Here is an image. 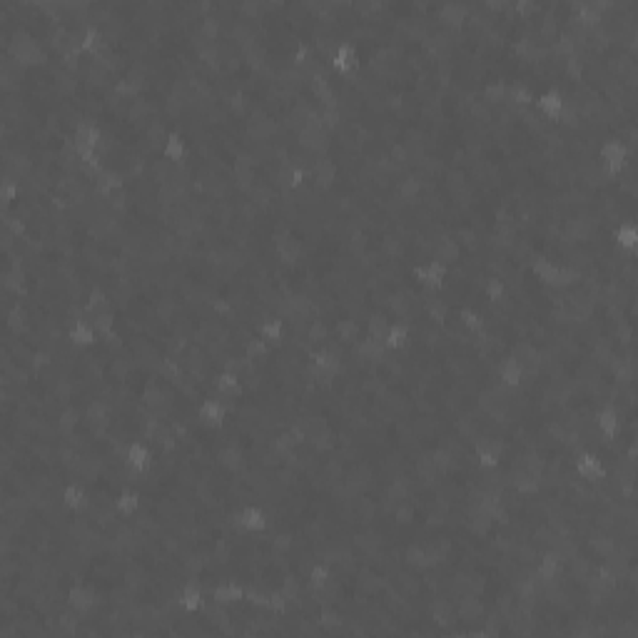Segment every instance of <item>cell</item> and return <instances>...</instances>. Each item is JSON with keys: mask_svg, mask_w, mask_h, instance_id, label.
<instances>
[{"mask_svg": "<svg viewBox=\"0 0 638 638\" xmlns=\"http://www.w3.org/2000/svg\"><path fill=\"white\" fill-rule=\"evenodd\" d=\"M95 603H97V596L87 584H73L68 589V594H65V606H68V611L78 613L80 618H85L87 613H92Z\"/></svg>", "mask_w": 638, "mask_h": 638, "instance_id": "obj_1", "label": "cell"}, {"mask_svg": "<svg viewBox=\"0 0 638 638\" xmlns=\"http://www.w3.org/2000/svg\"><path fill=\"white\" fill-rule=\"evenodd\" d=\"M446 274H449V267L441 262H436V259H429V262H424V264H417V267L412 269V277L417 285L427 287V290H439L441 285H444V279Z\"/></svg>", "mask_w": 638, "mask_h": 638, "instance_id": "obj_2", "label": "cell"}, {"mask_svg": "<svg viewBox=\"0 0 638 638\" xmlns=\"http://www.w3.org/2000/svg\"><path fill=\"white\" fill-rule=\"evenodd\" d=\"M574 469L584 481H591V484L603 481L608 474L606 467H603V462H601V456L594 454V451H581V454L574 459Z\"/></svg>", "mask_w": 638, "mask_h": 638, "instance_id": "obj_3", "label": "cell"}, {"mask_svg": "<svg viewBox=\"0 0 638 638\" xmlns=\"http://www.w3.org/2000/svg\"><path fill=\"white\" fill-rule=\"evenodd\" d=\"M596 429L606 436V439H616V436H621V434H633V431L623 429L621 412H618L616 407H611V404H606V407H601L599 412H596Z\"/></svg>", "mask_w": 638, "mask_h": 638, "instance_id": "obj_4", "label": "cell"}, {"mask_svg": "<svg viewBox=\"0 0 638 638\" xmlns=\"http://www.w3.org/2000/svg\"><path fill=\"white\" fill-rule=\"evenodd\" d=\"M152 464V451L145 441H130L128 449H125V467L130 472L145 474Z\"/></svg>", "mask_w": 638, "mask_h": 638, "instance_id": "obj_5", "label": "cell"}, {"mask_svg": "<svg viewBox=\"0 0 638 638\" xmlns=\"http://www.w3.org/2000/svg\"><path fill=\"white\" fill-rule=\"evenodd\" d=\"M237 526H240L242 534H262L267 529V514L254 504L242 506L240 514H237Z\"/></svg>", "mask_w": 638, "mask_h": 638, "instance_id": "obj_6", "label": "cell"}, {"mask_svg": "<svg viewBox=\"0 0 638 638\" xmlns=\"http://www.w3.org/2000/svg\"><path fill=\"white\" fill-rule=\"evenodd\" d=\"M534 108H536V113L541 115V118L546 120H558L563 113V97L558 90H544L536 95V100H534Z\"/></svg>", "mask_w": 638, "mask_h": 638, "instance_id": "obj_7", "label": "cell"}, {"mask_svg": "<svg viewBox=\"0 0 638 638\" xmlns=\"http://www.w3.org/2000/svg\"><path fill=\"white\" fill-rule=\"evenodd\" d=\"M357 60H360L357 48H354L352 43H347V40H342L339 48L334 50V55H332V70L337 75H349V73L357 68Z\"/></svg>", "mask_w": 638, "mask_h": 638, "instance_id": "obj_8", "label": "cell"}, {"mask_svg": "<svg viewBox=\"0 0 638 638\" xmlns=\"http://www.w3.org/2000/svg\"><path fill=\"white\" fill-rule=\"evenodd\" d=\"M207 599H204L202 589L197 584H185L183 591H180V608L188 613V626H190V616H197L204 608Z\"/></svg>", "mask_w": 638, "mask_h": 638, "instance_id": "obj_9", "label": "cell"}, {"mask_svg": "<svg viewBox=\"0 0 638 638\" xmlns=\"http://www.w3.org/2000/svg\"><path fill=\"white\" fill-rule=\"evenodd\" d=\"M536 576L544 581V584H551V581L561 579L563 576V563L558 558V553L553 551H544L536 561Z\"/></svg>", "mask_w": 638, "mask_h": 638, "instance_id": "obj_10", "label": "cell"}, {"mask_svg": "<svg viewBox=\"0 0 638 638\" xmlns=\"http://www.w3.org/2000/svg\"><path fill=\"white\" fill-rule=\"evenodd\" d=\"M200 419L207 424L209 429H217V427H222V422L227 419L225 402H222V399H217V397L204 399V402L200 404Z\"/></svg>", "mask_w": 638, "mask_h": 638, "instance_id": "obj_11", "label": "cell"}, {"mask_svg": "<svg viewBox=\"0 0 638 638\" xmlns=\"http://www.w3.org/2000/svg\"><path fill=\"white\" fill-rule=\"evenodd\" d=\"M63 506L73 514L87 509V489L82 484H65L63 486Z\"/></svg>", "mask_w": 638, "mask_h": 638, "instance_id": "obj_12", "label": "cell"}, {"mask_svg": "<svg viewBox=\"0 0 638 638\" xmlns=\"http://www.w3.org/2000/svg\"><path fill=\"white\" fill-rule=\"evenodd\" d=\"M434 259L446 267H454L459 259H462V245L454 240V237H441L439 245L434 250Z\"/></svg>", "mask_w": 638, "mask_h": 638, "instance_id": "obj_13", "label": "cell"}, {"mask_svg": "<svg viewBox=\"0 0 638 638\" xmlns=\"http://www.w3.org/2000/svg\"><path fill=\"white\" fill-rule=\"evenodd\" d=\"M499 379L504 386H519L521 381H524V367L519 364V360L516 357H504V360L499 362Z\"/></svg>", "mask_w": 638, "mask_h": 638, "instance_id": "obj_14", "label": "cell"}, {"mask_svg": "<svg viewBox=\"0 0 638 638\" xmlns=\"http://www.w3.org/2000/svg\"><path fill=\"white\" fill-rule=\"evenodd\" d=\"M456 319H459L462 327L472 334L484 332V329H486V322H489L486 317H484L479 309H474V307H459V309H456Z\"/></svg>", "mask_w": 638, "mask_h": 638, "instance_id": "obj_15", "label": "cell"}, {"mask_svg": "<svg viewBox=\"0 0 638 638\" xmlns=\"http://www.w3.org/2000/svg\"><path fill=\"white\" fill-rule=\"evenodd\" d=\"M259 337L269 344V347H279L282 339H285V322L279 317H267L262 324H259Z\"/></svg>", "mask_w": 638, "mask_h": 638, "instance_id": "obj_16", "label": "cell"}, {"mask_svg": "<svg viewBox=\"0 0 638 638\" xmlns=\"http://www.w3.org/2000/svg\"><path fill=\"white\" fill-rule=\"evenodd\" d=\"M68 339L73 344H78V347H92V344L97 342V332L92 329L90 322H85V319H78V322L68 329Z\"/></svg>", "mask_w": 638, "mask_h": 638, "instance_id": "obj_17", "label": "cell"}, {"mask_svg": "<svg viewBox=\"0 0 638 638\" xmlns=\"http://www.w3.org/2000/svg\"><path fill=\"white\" fill-rule=\"evenodd\" d=\"M354 352L360 354L362 360H367V362H379L381 357H384L386 354V347H384V342H379V339H374V337H362L360 342L354 344Z\"/></svg>", "mask_w": 638, "mask_h": 638, "instance_id": "obj_18", "label": "cell"}, {"mask_svg": "<svg viewBox=\"0 0 638 638\" xmlns=\"http://www.w3.org/2000/svg\"><path fill=\"white\" fill-rule=\"evenodd\" d=\"M613 242L621 247L623 252H638V227L626 222L613 230Z\"/></svg>", "mask_w": 638, "mask_h": 638, "instance_id": "obj_19", "label": "cell"}, {"mask_svg": "<svg viewBox=\"0 0 638 638\" xmlns=\"http://www.w3.org/2000/svg\"><path fill=\"white\" fill-rule=\"evenodd\" d=\"M409 344V327L402 322H392L389 329H386V337H384V347L389 352H399Z\"/></svg>", "mask_w": 638, "mask_h": 638, "instance_id": "obj_20", "label": "cell"}, {"mask_svg": "<svg viewBox=\"0 0 638 638\" xmlns=\"http://www.w3.org/2000/svg\"><path fill=\"white\" fill-rule=\"evenodd\" d=\"M162 157L170 162H183L188 157V145H185V140L180 137L177 133H170L165 140V147H162Z\"/></svg>", "mask_w": 638, "mask_h": 638, "instance_id": "obj_21", "label": "cell"}, {"mask_svg": "<svg viewBox=\"0 0 638 638\" xmlns=\"http://www.w3.org/2000/svg\"><path fill=\"white\" fill-rule=\"evenodd\" d=\"M509 297V285H506L501 277H489L484 282V300L491 302V305H499Z\"/></svg>", "mask_w": 638, "mask_h": 638, "instance_id": "obj_22", "label": "cell"}, {"mask_svg": "<svg viewBox=\"0 0 638 638\" xmlns=\"http://www.w3.org/2000/svg\"><path fill=\"white\" fill-rule=\"evenodd\" d=\"M115 509L120 516H135L140 511V493L135 489H123L120 496L115 499Z\"/></svg>", "mask_w": 638, "mask_h": 638, "instance_id": "obj_23", "label": "cell"}, {"mask_svg": "<svg viewBox=\"0 0 638 638\" xmlns=\"http://www.w3.org/2000/svg\"><path fill=\"white\" fill-rule=\"evenodd\" d=\"M85 322L92 324V329L97 332V339H110L115 334V314L113 312H100V314L90 317Z\"/></svg>", "mask_w": 638, "mask_h": 638, "instance_id": "obj_24", "label": "cell"}, {"mask_svg": "<svg viewBox=\"0 0 638 638\" xmlns=\"http://www.w3.org/2000/svg\"><path fill=\"white\" fill-rule=\"evenodd\" d=\"M389 324H392V319H389L386 314H372L369 319H367V324H364V334L367 337H374V339H379V342H384Z\"/></svg>", "mask_w": 638, "mask_h": 638, "instance_id": "obj_25", "label": "cell"}, {"mask_svg": "<svg viewBox=\"0 0 638 638\" xmlns=\"http://www.w3.org/2000/svg\"><path fill=\"white\" fill-rule=\"evenodd\" d=\"M20 197V188H18L16 180L11 177H3V183H0V207L6 209L11 204H16V200Z\"/></svg>", "mask_w": 638, "mask_h": 638, "instance_id": "obj_26", "label": "cell"}, {"mask_svg": "<svg viewBox=\"0 0 638 638\" xmlns=\"http://www.w3.org/2000/svg\"><path fill=\"white\" fill-rule=\"evenodd\" d=\"M269 344L264 342L262 337H252L250 339V342L245 344V352H242V357H245V360H262L264 354L269 352Z\"/></svg>", "mask_w": 638, "mask_h": 638, "instance_id": "obj_27", "label": "cell"}, {"mask_svg": "<svg viewBox=\"0 0 638 638\" xmlns=\"http://www.w3.org/2000/svg\"><path fill=\"white\" fill-rule=\"evenodd\" d=\"M477 462H479V467L486 469V472H493V469L501 467L499 454H496L493 449H489V446H479L477 449Z\"/></svg>", "mask_w": 638, "mask_h": 638, "instance_id": "obj_28", "label": "cell"}]
</instances>
